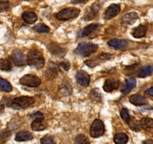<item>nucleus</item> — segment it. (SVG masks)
I'll list each match as a JSON object with an SVG mask.
<instances>
[{
    "mask_svg": "<svg viewBox=\"0 0 153 144\" xmlns=\"http://www.w3.org/2000/svg\"><path fill=\"white\" fill-rule=\"evenodd\" d=\"M45 63V59L40 50L33 48L29 51L27 56V64L29 66L40 69L44 67Z\"/></svg>",
    "mask_w": 153,
    "mask_h": 144,
    "instance_id": "nucleus-1",
    "label": "nucleus"
},
{
    "mask_svg": "<svg viewBox=\"0 0 153 144\" xmlns=\"http://www.w3.org/2000/svg\"><path fill=\"white\" fill-rule=\"evenodd\" d=\"M98 49V46L91 42H82L75 49L74 53L81 57H87L95 53Z\"/></svg>",
    "mask_w": 153,
    "mask_h": 144,
    "instance_id": "nucleus-2",
    "label": "nucleus"
},
{
    "mask_svg": "<svg viewBox=\"0 0 153 144\" xmlns=\"http://www.w3.org/2000/svg\"><path fill=\"white\" fill-rule=\"evenodd\" d=\"M35 104V99L32 97L29 96H20L14 98L10 102L8 106L15 110L26 109Z\"/></svg>",
    "mask_w": 153,
    "mask_h": 144,
    "instance_id": "nucleus-3",
    "label": "nucleus"
},
{
    "mask_svg": "<svg viewBox=\"0 0 153 144\" xmlns=\"http://www.w3.org/2000/svg\"><path fill=\"white\" fill-rule=\"evenodd\" d=\"M80 10L76 8H67L62 9L56 14V18L61 21H68L76 18L80 15Z\"/></svg>",
    "mask_w": 153,
    "mask_h": 144,
    "instance_id": "nucleus-4",
    "label": "nucleus"
},
{
    "mask_svg": "<svg viewBox=\"0 0 153 144\" xmlns=\"http://www.w3.org/2000/svg\"><path fill=\"white\" fill-rule=\"evenodd\" d=\"M32 119V122L31 124V128L35 131H41L46 128L47 125L45 122V117L41 112H36L31 115Z\"/></svg>",
    "mask_w": 153,
    "mask_h": 144,
    "instance_id": "nucleus-5",
    "label": "nucleus"
},
{
    "mask_svg": "<svg viewBox=\"0 0 153 144\" xmlns=\"http://www.w3.org/2000/svg\"><path fill=\"white\" fill-rule=\"evenodd\" d=\"M20 83L23 86H29V87H38L42 83V80L37 76L26 74L20 79Z\"/></svg>",
    "mask_w": 153,
    "mask_h": 144,
    "instance_id": "nucleus-6",
    "label": "nucleus"
},
{
    "mask_svg": "<svg viewBox=\"0 0 153 144\" xmlns=\"http://www.w3.org/2000/svg\"><path fill=\"white\" fill-rule=\"evenodd\" d=\"M104 131L105 128L103 122L100 120H95L91 125L90 135L92 137H99L104 134Z\"/></svg>",
    "mask_w": 153,
    "mask_h": 144,
    "instance_id": "nucleus-7",
    "label": "nucleus"
},
{
    "mask_svg": "<svg viewBox=\"0 0 153 144\" xmlns=\"http://www.w3.org/2000/svg\"><path fill=\"white\" fill-rule=\"evenodd\" d=\"M11 59L12 60L14 64L16 66H18V67L24 65L26 62H27V59H26V56L23 53V52L17 49L13 50L12 53L11 55Z\"/></svg>",
    "mask_w": 153,
    "mask_h": 144,
    "instance_id": "nucleus-8",
    "label": "nucleus"
},
{
    "mask_svg": "<svg viewBox=\"0 0 153 144\" xmlns=\"http://www.w3.org/2000/svg\"><path fill=\"white\" fill-rule=\"evenodd\" d=\"M120 11H121L120 5L112 4L106 10L105 13H104V18L106 20H111L115 17H117L120 13Z\"/></svg>",
    "mask_w": 153,
    "mask_h": 144,
    "instance_id": "nucleus-9",
    "label": "nucleus"
},
{
    "mask_svg": "<svg viewBox=\"0 0 153 144\" xmlns=\"http://www.w3.org/2000/svg\"><path fill=\"white\" fill-rule=\"evenodd\" d=\"M76 80L80 86L86 87L90 83V76L85 71H79L76 74Z\"/></svg>",
    "mask_w": 153,
    "mask_h": 144,
    "instance_id": "nucleus-10",
    "label": "nucleus"
},
{
    "mask_svg": "<svg viewBox=\"0 0 153 144\" xmlns=\"http://www.w3.org/2000/svg\"><path fill=\"white\" fill-rule=\"evenodd\" d=\"M101 8V5L98 3H95L90 7V8L88 9V11H86V14L83 16V20L85 21H89V20H93L94 18L97 17L98 12H99V10Z\"/></svg>",
    "mask_w": 153,
    "mask_h": 144,
    "instance_id": "nucleus-11",
    "label": "nucleus"
},
{
    "mask_svg": "<svg viewBox=\"0 0 153 144\" xmlns=\"http://www.w3.org/2000/svg\"><path fill=\"white\" fill-rule=\"evenodd\" d=\"M112 57L111 55H110L109 53H102L101 55H100L99 56H97L94 59H91L87 60V61L85 62L86 65L88 66L91 68L95 67L96 65H99L101 62V61H106V60L110 59Z\"/></svg>",
    "mask_w": 153,
    "mask_h": 144,
    "instance_id": "nucleus-12",
    "label": "nucleus"
},
{
    "mask_svg": "<svg viewBox=\"0 0 153 144\" xmlns=\"http://www.w3.org/2000/svg\"><path fill=\"white\" fill-rule=\"evenodd\" d=\"M120 86V81L117 79L110 78L107 79L103 86V89L105 92H110L115 89H118Z\"/></svg>",
    "mask_w": 153,
    "mask_h": 144,
    "instance_id": "nucleus-13",
    "label": "nucleus"
},
{
    "mask_svg": "<svg viewBox=\"0 0 153 144\" xmlns=\"http://www.w3.org/2000/svg\"><path fill=\"white\" fill-rule=\"evenodd\" d=\"M107 45L116 50H123L127 48L128 42L125 40L119 39H113L107 42Z\"/></svg>",
    "mask_w": 153,
    "mask_h": 144,
    "instance_id": "nucleus-14",
    "label": "nucleus"
},
{
    "mask_svg": "<svg viewBox=\"0 0 153 144\" xmlns=\"http://www.w3.org/2000/svg\"><path fill=\"white\" fill-rule=\"evenodd\" d=\"M136 72L137 77L140 78H145L153 74V65H146L139 68Z\"/></svg>",
    "mask_w": 153,
    "mask_h": 144,
    "instance_id": "nucleus-15",
    "label": "nucleus"
},
{
    "mask_svg": "<svg viewBox=\"0 0 153 144\" xmlns=\"http://www.w3.org/2000/svg\"><path fill=\"white\" fill-rule=\"evenodd\" d=\"M137 85V81L134 78H127L126 80V82L123 84V87L121 89V92L123 94L126 95V94L129 93L134 88H135Z\"/></svg>",
    "mask_w": 153,
    "mask_h": 144,
    "instance_id": "nucleus-16",
    "label": "nucleus"
},
{
    "mask_svg": "<svg viewBox=\"0 0 153 144\" xmlns=\"http://www.w3.org/2000/svg\"><path fill=\"white\" fill-rule=\"evenodd\" d=\"M100 27V25L98 23H92V24H89L88 26H85L83 29L80 32V38H85L87 37L89 35H90L91 34L93 33L95 31H96L98 28Z\"/></svg>",
    "mask_w": 153,
    "mask_h": 144,
    "instance_id": "nucleus-17",
    "label": "nucleus"
},
{
    "mask_svg": "<svg viewBox=\"0 0 153 144\" xmlns=\"http://www.w3.org/2000/svg\"><path fill=\"white\" fill-rule=\"evenodd\" d=\"M48 50H49L51 53L55 56H57L62 57L65 55V51L62 48H60L55 42H51L48 45Z\"/></svg>",
    "mask_w": 153,
    "mask_h": 144,
    "instance_id": "nucleus-18",
    "label": "nucleus"
},
{
    "mask_svg": "<svg viewBox=\"0 0 153 144\" xmlns=\"http://www.w3.org/2000/svg\"><path fill=\"white\" fill-rule=\"evenodd\" d=\"M138 14L136 12L128 13L122 17V23L126 25H132L137 20Z\"/></svg>",
    "mask_w": 153,
    "mask_h": 144,
    "instance_id": "nucleus-19",
    "label": "nucleus"
},
{
    "mask_svg": "<svg viewBox=\"0 0 153 144\" xmlns=\"http://www.w3.org/2000/svg\"><path fill=\"white\" fill-rule=\"evenodd\" d=\"M129 101L134 106H143L147 104V99L139 94L132 95L129 98Z\"/></svg>",
    "mask_w": 153,
    "mask_h": 144,
    "instance_id": "nucleus-20",
    "label": "nucleus"
},
{
    "mask_svg": "<svg viewBox=\"0 0 153 144\" xmlns=\"http://www.w3.org/2000/svg\"><path fill=\"white\" fill-rule=\"evenodd\" d=\"M22 19L27 24H34L38 20V16L33 11H25L22 14Z\"/></svg>",
    "mask_w": 153,
    "mask_h": 144,
    "instance_id": "nucleus-21",
    "label": "nucleus"
},
{
    "mask_svg": "<svg viewBox=\"0 0 153 144\" xmlns=\"http://www.w3.org/2000/svg\"><path fill=\"white\" fill-rule=\"evenodd\" d=\"M59 71L58 65L55 63H50L48 68L46 70V77L48 79H54Z\"/></svg>",
    "mask_w": 153,
    "mask_h": 144,
    "instance_id": "nucleus-22",
    "label": "nucleus"
},
{
    "mask_svg": "<svg viewBox=\"0 0 153 144\" xmlns=\"http://www.w3.org/2000/svg\"><path fill=\"white\" fill-rule=\"evenodd\" d=\"M147 28L143 25H140L137 27L134 28L132 31L131 34L133 37L135 39H141V38L145 37L146 35Z\"/></svg>",
    "mask_w": 153,
    "mask_h": 144,
    "instance_id": "nucleus-23",
    "label": "nucleus"
},
{
    "mask_svg": "<svg viewBox=\"0 0 153 144\" xmlns=\"http://www.w3.org/2000/svg\"><path fill=\"white\" fill-rule=\"evenodd\" d=\"M32 139H33V136L32 134L26 131H22L18 132L15 137V140L17 142H23V141L31 140Z\"/></svg>",
    "mask_w": 153,
    "mask_h": 144,
    "instance_id": "nucleus-24",
    "label": "nucleus"
},
{
    "mask_svg": "<svg viewBox=\"0 0 153 144\" xmlns=\"http://www.w3.org/2000/svg\"><path fill=\"white\" fill-rule=\"evenodd\" d=\"M141 128L146 130L147 131L153 132V119L143 118L140 121Z\"/></svg>",
    "mask_w": 153,
    "mask_h": 144,
    "instance_id": "nucleus-25",
    "label": "nucleus"
},
{
    "mask_svg": "<svg viewBox=\"0 0 153 144\" xmlns=\"http://www.w3.org/2000/svg\"><path fill=\"white\" fill-rule=\"evenodd\" d=\"M113 141L116 144H126L128 141V136L124 133H118L114 136Z\"/></svg>",
    "mask_w": 153,
    "mask_h": 144,
    "instance_id": "nucleus-26",
    "label": "nucleus"
},
{
    "mask_svg": "<svg viewBox=\"0 0 153 144\" xmlns=\"http://www.w3.org/2000/svg\"><path fill=\"white\" fill-rule=\"evenodd\" d=\"M12 89V86L8 80L0 77V91L5 92H11Z\"/></svg>",
    "mask_w": 153,
    "mask_h": 144,
    "instance_id": "nucleus-27",
    "label": "nucleus"
},
{
    "mask_svg": "<svg viewBox=\"0 0 153 144\" xmlns=\"http://www.w3.org/2000/svg\"><path fill=\"white\" fill-rule=\"evenodd\" d=\"M35 32H38V33H48L50 32V28L46 25L43 24V23H39L37 24L32 28Z\"/></svg>",
    "mask_w": 153,
    "mask_h": 144,
    "instance_id": "nucleus-28",
    "label": "nucleus"
},
{
    "mask_svg": "<svg viewBox=\"0 0 153 144\" xmlns=\"http://www.w3.org/2000/svg\"><path fill=\"white\" fill-rule=\"evenodd\" d=\"M12 68V65L9 60L0 59V70L2 71H11Z\"/></svg>",
    "mask_w": 153,
    "mask_h": 144,
    "instance_id": "nucleus-29",
    "label": "nucleus"
},
{
    "mask_svg": "<svg viewBox=\"0 0 153 144\" xmlns=\"http://www.w3.org/2000/svg\"><path fill=\"white\" fill-rule=\"evenodd\" d=\"M11 136V131L8 130H3L0 131V144H4Z\"/></svg>",
    "mask_w": 153,
    "mask_h": 144,
    "instance_id": "nucleus-30",
    "label": "nucleus"
},
{
    "mask_svg": "<svg viewBox=\"0 0 153 144\" xmlns=\"http://www.w3.org/2000/svg\"><path fill=\"white\" fill-rule=\"evenodd\" d=\"M74 144H90V142L85 135L79 134L75 138Z\"/></svg>",
    "mask_w": 153,
    "mask_h": 144,
    "instance_id": "nucleus-31",
    "label": "nucleus"
},
{
    "mask_svg": "<svg viewBox=\"0 0 153 144\" xmlns=\"http://www.w3.org/2000/svg\"><path fill=\"white\" fill-rule=\"evenodd\" d=\"M128 124L129 125V127H130L132 130H134V131H140L141 129L140 125L136 120H132L131 118L130 121H129V122L128 123Z\"/></svg>",
    "mask_w": 153,
    "mask_h": 144,
    "instance_id": "nucleus-32",
    "label": "nucleus"
},
{
    "mask_svg": "<svg viewBox=\"0 0 153 144\" xmlns=\"http://www.w3.org/2000/svg\"><path fill=\"white\" fill-rule=\"evenodd\" d=\"M120 115H121V117L123 118V120L126 122V123H128L129 121L131 120V117L128 114V111L126 108H123L121 111V113H120Z\"/></svg>",
    "mask_w": 153,
    "mask_h": 144,
    "instance_id": "nucleus-33",
    "label": "nucleus"
},
{
    "mask_svg": "<svg viewBox=\"0 0 153 144\" xmlns=\"http://www.w3.org/2000/svg\"><path fill=\"white\" fill-rule=\"evenodd\" d=\"M42 144H56L53 137L51 136H45L41 139Z\"/></svg>",
    "mask_w": 153,
    "mask_h": 144,
    "instance_id": "nucleus-34",
    "label": "nucleus"
},
{
    "mask_svg": "<svg viewBox=\"0 0 153 144\" xmlns=\"http://www.w3.org/2000/svg\"><path fill=\"white\" fill-rule=\"evenodd\" d=\"M10 8L9 1H1L0 2V12L7 11Z\"/></svg>",
    "mask_w": 153,
    "mask_h": 144,
    "instance_id": "nucleus-35",
    "label": "nucleus"
},
{
    "mask_svg": "<svg viewBox=\"0 0 153 144\" xmlns=\"http://www.w3.org/2000/svg\"><path fill=\"white\" fill-rule=\"evenodd\" d=\"M90 97L95 101H99L101 98V94L98 92V89H92L90 93Z\"/></svg>",
    "mask_w": 153,
    "mask_h": 144,
    "instance_id": "nucleus-36",
    "label": "nucleus"
},
{
    "mask_svg": "<svg viewBox=\"0 0 153 144\" xmlns=\"http://www.w3.org/2000/svg\"><path fill=\"white\" fill-rule=\"evenodd\" d=\"M60 66H61L65 71H68L71 67V64L68 60L65 59L63 62H60Z\"/></svg>",
    "mask_w": 153,
    "mask_h": 144,
    "instance_id": "nucleus-37",
    "label": "nucleus"
},
{
    "mask_svg": "<svg viewBox=\"0 0 153 144\" xmlns=\"http://www.w3.org/2000/svg\"><path fill=\"white\" fill-rule=\"evenodd\" d=\"M72 4H85L88 2L89 0H70Z\"/></svg>",
    "mask_w": 153,
    "mask_h": 144,
    "instance_id": "nucleus-38",
    "label": "nucleus"
},
{
    "mask_svg": "<svg viewBox=\"0 0 153 144\" xmlns=\"http://www.w3.org/2000/svg\"><path fill=\"white\" fill-rule=\"evenodd\" d=\"M145 94L148 96H151L153 97V86L151 88H149L148 89L145 91Z\"/></svg>",
    "mask_w": 153,
    "mask_h": 144,
    "instance_id": "nucleus-39",
    "label": "nucleus"
},
{
    "mask_svg": "<svg viewBox=\"0 0 153 144\" xmlns=\"http://www.w3.org/2000/svg\"><path fill=\"white\" fill-rule=\"evenodd\" d=\"M143 144H153V140H146L143 142Z\"/></svg>",
    "mask_w": 153,
    "mask_h": 144,
    "instance_id": "nucleus-40",
    "label": "nucleus"
},
{
    "mask_svg": "<svg viewBox=\"0 0 153 144\" xmlns=\"http://www.w3.org/2000/svg\"><path fill=\"white\" fill-rule=\"evenodd\" d=\"M4 110H5V107H4V105H0V114H2V113H3Z\"/></svg>",
    "mask_w": 153,
    "mask_h": 144,
    "instance_id": "nucleus-41",
    "label": "nucleus"
}]
</instances>
